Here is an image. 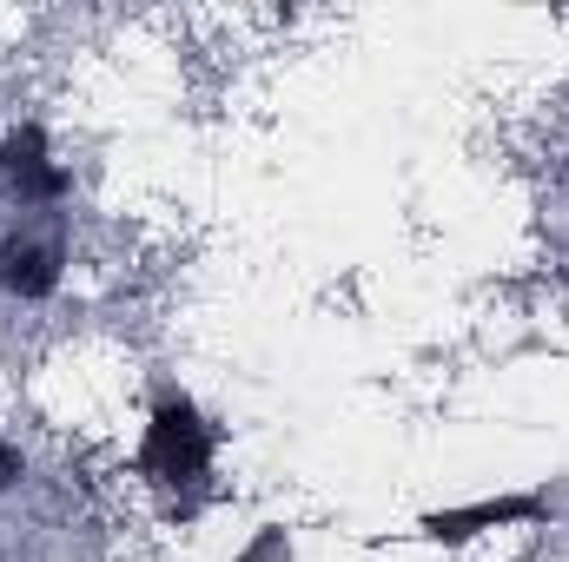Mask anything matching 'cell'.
Segmentation results:
<instances>
[{
	"label": "cell",
	"mask_w": 569,
	"mask_h": 562,
	"mask_svg": "<svg viewBox=\"0 0 569 562\" xmlns=\"http://www.w3.org/2000/svg\"><path fill=\"white\" fill-rule=\"evenodd\" d=\"M212 450H219V436H212L206 411L186 391L159 384L152 418H146V443H140V476L159 483V490H199L206 470H212Z\"/></svg>",
	"instance_id": "6da1fadb"
},
{
	"label": "cell",
	"mask_w": 569,
	"mask_h": 562,
	"mask_svg": "<svg viewBox=\"0 0 569 562\" xmlns=\"http://www.w3.org/2000/svg\"><path fill=\"white\" fill-rule=\"evenodd\" d=\"M60 272H67V232L60 219H20L7 239H0V291L7 298H53L60 291Z\"/></svg>",
	"instance_id": "7a4b0ae2"
},
{
	"label": "cell",
	"mask_w": 569,
	"mask_h": 562,
	"mask_svg": "<svg viewBox=\"0 0 569 562\" xmlns=\"http://www.w3.org/2000/svg\"><path fill=\"white\" fill-rule=\"evenodd\" d=\"M67 165L47 152V133L40 127H20L0 140V199H13L20 212H47L67 199Z\"/></svg>",
	"instance_id": "3957f363"
},
{
	"label": "cell",
	"mask_w": 569,
	"mask_h": 562,
	"mask_svg": "<svg viewBox=\"0 0 569 562\" xmlns=\"http://www.w3.org/2000/svg\"><path fill=\"white\" fill-rule=\"evenodd\" d=\"M550 516V490H517V496H483V503H463V510H430L425 530L430 543H470L483 530H503V523H543Z\"/></svg>",
	"instance_id": "277c9868"
},
{
	"label": "cell",
	"mask_w": 569,
	"mask_h": 562,
	"mask_svg": "<svg viewBox=\"0 0 569 562\" xmlns=\"http://www.w3.org/2000/svg\"><path fill=\"white\" fill-rule=\"evenodd\" d=\"M239 562H291V536H284V530H259L252 550H246Z\"/></svg>",
	"instance_id": "5b68a950"
},
{
	"label": "cell",
	"mask_w": 569,
	"mask_h": 562,
	"mask_svg": "<svg viewBox=\"0 0 569 562\" xmlns=\"http://www.w3.org/2000/svg\"><path fill=\"white\" fill-rule=\"evenodd\" d=\"M20 476H27V463H20V450H7V443H0V496H7V490H13Z\"/></svg>",
	"instance_id": "8992f818"
}]
</instances>
